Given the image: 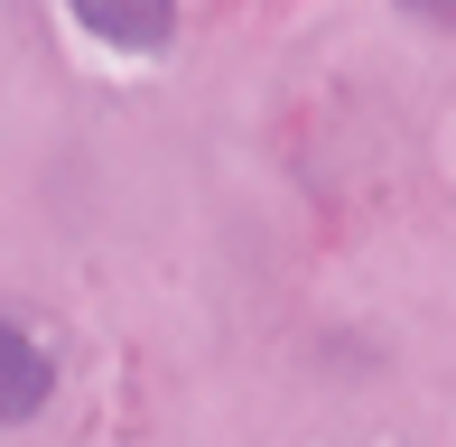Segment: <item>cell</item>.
Masks as SVG:
<instances>
[{"label": "cell", "instance_id": "6da1fadb", "mask_svg": "<svg viewBox=\"0 0 456 447\" xmlns=\"http://www.w3.org/2000/svg\"><path fill=\"white\" fill-rule=\"evenodd\" d=\"M66 10H75V28H94L121 56H159L177 37V0H66Z\"/></svg>", "mask_w": 456, "mask_h": 447}, {"label": "cell", "instance_id": "7a4b0ae2", "mask_svg": "<svg viewBox=\"0 0 456 447\" xmlns=\"http://www.w3.org/2000/svg\"><path fill=\"white\" fill-rule=\"evenodd\" d=\"M47 392H56V345L28 336V327L10 317V327H0V410L28 429V419L47 410Z\"/></svg>", "mask_w": 456, "mask_h": 447}, {"label": "cell", "instance_id": "3957f363", "mask_svg": "<svg viewBox=\"0 0 456 447\" xmlns=\"http://www.w3.org/2000/svg\"><path fill=\"white\" fill-rule=\"evenodd\" d=\"M410 19H438V28H456V0H401Z\"/></svg>", "mask_w": 456, "mask_h": 447}]
</instances>
